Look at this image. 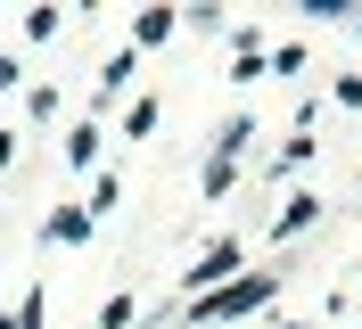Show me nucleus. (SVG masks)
<instances>
[{
    "label": "nucleus",
    "mask_w": 362,
    "mask_h": 329,
    "mask_svg": "<svg viewBox=\"0 0 362 329\" xmlns=\"http://www.w3.org/2000/svg\"><path fill=\"white\" fill-rule=\"evenodd\" d=\"M165 33H173V8H140V25H132V42L148 50V42H165Z\"/></svg>",
    "instance_id": "7ed1b4c3"
},
{
    "label": "nucleus",
    "mask_w": 362,
    "mask_h": 329,
    "mask_svg": "<svg viewBox=\"0 0 362 329\" xmlns=\"http://www.w3.org/2000/svg\"><path fill=\"white\" fill-rule=\"evenodd\" d=\"M272 296H280V280H272V272H247V280H230L223 296H189V321H230V313H264Z\"/></svg>",
    "instance_id": "f257e3e1"
},
{
    "label": "nucleus",
    "mask_w": 362,
    "mask_h": 329,
    "mask_svg": "<svg viewBox=\"0 0 362 329\" xmlns=\"http://www.w3.org/2000/svg\"><path fill=\"white\" fill-rule=\"evenodd\" d=\"M321 214V206H313V197H296V206H288V214H280V239H296V231H305V222H313Z\"/></svg>",
    "instance_id": "39448f33"
},
{
    "label": "nucleus",
    "mask_w": 362,
    "mask_h": 329,
    "mask_svg": "<svg viewBox=\"0 0 362 329\" xmlns=\"http://www.w3.org/2000/svg\"><path fill=\"white\" fill-rule=\"evenodd\" d=\"M90 156H99V124H74L66 132V165H90Z\"/></svg>",
    "instance_id": "20e7f679"
},
{
    "label": "nucleus",
    "mask_w": 362,
    "mask_h": 329,
    "mask_svg": "<svg viewBox=\"0 0 362 329\" xmlns=\"http://www.w3.org/2000/svg\"><path fill=\"white\" fill-rule=\"evenodd\" d=\"M0 91H17V58H0Z\"/></svg>",
    "instance_id": "0eeeda50"
},
{
    "label": "nucleus",
    "mask_w": 362,
    "mask_h": 329,
    "mask_svg": "<svg viewBox=\"0 0 362 329\" xmlns=\"http://www.w3.org/2000/svg\"><path fill=\"white\" fill-rule=\"evenodd\" d=\"M49 239H58V247L90 239V214H83V206H58V214H49Z\"/></svg>",
    "instance_id": "f03ea898"
},
{
    "label": "nucleus",
    "mask_w": 362,
    "mask_h": 329,
    "mask_svg": "<svg viewBox=\"0 0 362 329\" xmlns=\"http://www.w3.org/2000/svg\"><path fill=\"white\" fill-rule=\"evenodd\" d=\"M223 272H230V247H206V263L189 272V288H198V280H223Z\"/></svg>",
    "instance_id": "423d86ee"
}]
</instances>
